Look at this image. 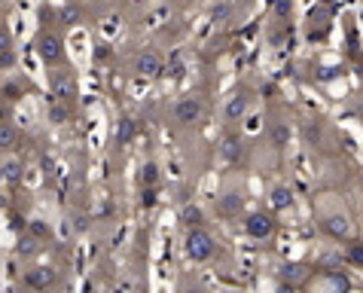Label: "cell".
<instances>
[{
	"mask_svg": "<svg viewBox=\"0 0 363 293\" xmlns=\"http://www.w3.org/2000/svg\"><path fill=\"white\" fill-rule=\"evenodd\" d=\"M217 254H220V245H217V238L211 236L205 226L186 229V236H184V257L189 262H196V266H205V262H211Z\"/></svg>",
	"mask_w": 363,
	"mask_h": 293,
	"instance_id": "cell-1",
	"label": "cell"
},
{
	"mask_svg": "<svg viewBox=\"0 0 363 293\" xmlns=\"http://www.w3.org/2000/svg\"><path fill=\"white\" fill-rule=\"evenodd\" d=\"M49 98L65 101V104L77 107V101H79V79H77L74 67H65V65L52 67V74H49Z\"/></svg>",
	"mask_w": 363,
	"mask_h": 293,
	"instance_id": "cell-2",
	"label": "cell"
},
{
	"mask_svg": "<svg viewBox=\"0 0 363 293\" xmlns=\"http://www.w3.org/2000/svg\"><path fill=\"white\" fill-rule=\"evenodd\" d=\"M34 49H37V58L43 62L49 70L65 65V37L55 31V28H43L34 40Z\"/></svg>",
	"mask_w": 363,
	"mask_h": 293,
	"instance_id": "cell-3",
	"label": "cell"
},
{
	"mask_svg": "<svg viewBox=\"0 0 363 293\" xmlns=\"http://www.w3.org/2000/svg\"><path fill=\"white\" fill-rule=\"evenodd\" d=\"M245 236L250 241H272L278 236V217L275 211H250L245 217Z\"/></svg>",
	"mask_w": 363,
	"mask_h": 293,
	"instance_id": "cell-4",
	"label": "cell"
},
{
	"mask_svg": "<svg viewBox=\"0 0 363 293\" xmlns=\"http://www.w3.org/2000/svg\"><path fill=\"white\" fill-rule=\"evenodd\" d=\"M245 208H247V196H245V189L241 187L223 189V193L217 196V201H214V211H217L220 220H238L241 214H245Z\"/></svg>",
	"mask_w": 363,
	"mask_h": 293,
	"instance_id": "cell-5",
	"label": "cell"
},
{
	"mask_svg": "<svg viewBox=\"0 0 363 293\" xmlns=\"http://www.w3.org/2000/svg\"><path fill=\"white\" fill-rule=\"evenodd\" d=\"M311 275H315V266H311V262H284V266L278 269V287L281 290L308 287Z\"/></svg>",
	"mask_w": 363,
	"mask_h": 293,
	"instance_id": "cell-6",
	"label": "cell"
},
{
	"mask_svg": "<svg viewBox=\"0 0 363 293\" xmlns=\"http://www.w3.org/2000/svg\"><path fill=\"white\" fill-rule=\"evenodd\" d=\"M201 116H205V98L201 95H184V98H177V104H174V123L177 126H199L201 123Z\"/></svg>",
	"mask_w": 363,
	"mask_h": 293,
	"instance_id": "cell-7",
	"label": "cell"
},
{
	"mask_svg": "<svg viewBox=\"0 0 363 293\" xmlns=\"http://www.w3.org/2000/svg\"><path fill=\"white\" fill-rule=\"evenodd\" d=\"M58 284V269L49 266V262H31L22 272V287L28 290H49Z\"/></svg>",
	"mask_w": 363,
	"mask_h": 293,
	"instance_id": "cell-8",
	"label": "cell"
},
{
	"mask_svg": "<svg viewBox=\"0 0 363 293\" xmlns=\"http://www.w3.org/2000/svg\"><path fill=\"white\" fill-rule=\"evenodd\" d=\"M308 287L315 290H336V293H348L351 287H354V281L348 278L345 269H318L315 275H311Z\"/></svg>",
	"mask_w": 363,
	"mask_h": 293,
	"instance_id": "cell-9",
	"label": "cell"
},
{
	"mask_svg": "<svg viewBox=\"0 0 363 293\" xmlns=\"http://www.w3.org/2000/svg\"><path fill=\"white\" fill-rule=\"evenodd\" d=\"M132 70L140 79H159V77H165V58H162V52H156V49H140L135 55Z\"/></svg>",
	"mask_w": 363,
	"mask_h": 293,
	"instance_id": "cell-10",
	"label": "cell"
},
{
	"mask_svg": "<svg viewBox=\"0 0 363 293\" xmlns=\"http://www.w3.org/2000/svg\"><path fill=\"white\" fill-rule=\"evenodd\" d=\"M250 104H254V95L247 92V89H238V92H232L223 104V123L226 126H238L241 119L250 114Z\"/></svg>",
	"mask_w": 363,
	"mask_h": 293,
	"instance_id": "cell-11",
	"label": "cell"
},
{
	"mask_svg": "<svg viewBox=\"0 0 363 293\" xmlns=\"http://www.w3.org/2000/svg\"><path fill=\"white\" fill-rule=\"evenodd\" d=\"M320 232L333 241H348L351 238V220L342 211H330V214L320 217Z\"/></svg>",
	"mask_w": 363,
	"mask_h": 293,
	"instance_id": "cell-12",
	"label": "cell"
},
{
	"mask_svg": "<svg viewBox=\"0 0 363 293\" xmlns=\"http://www.w3.org/2000/svg\"><path fill=\"white\" fill-rule=\"evenodd\" d=\"M25 162L18 156H9V159H4V165H0V177H4V184L9 187V189H18L25 184Z\"/></svg>",
	"mask_w": 363,
	"mask_h": 293,
	"instance_id": "cell-13",
	"label": "cell"
},
{
	"mask_svg": "<svg viewBox=\"0 0 363 293\" xmlns=\"http://www.w3.org/2000/svg\"><path fill=\"white\" fill-rule=\"evenodd\" d=\"M40 250H43V241H37L31 232H18V241H16V257L22 262H34L40 257Z\"/></svg>",
	"mask_w": 363,
	"mask_h": 293,
	"instance_id": "cell-14",
	"label": "cell"
},
{
	"mask_svg": "<svg viewBox=\"0 0 363 293\" xmlns=\"http://www.w3.org/2000/svg\"><path fill=\"white\" fill-rule=\"evenodd\" d=\"M220 156L226 159V162H241V156H245V138L235 135V131H229L220 140Z\"/></svg>",
	"mask_w": 363,
	"mask_h": 293,
	"instance_id": "cell-15",
	"label": "cell"
},
{
	"mask_svg": "<svg viewBox=\"0 0 363 293\" xmlns=\"http://www.w3.org/2000/svg\"><path fill=\"white\" fill-rule=\"evenodd\" d=\"M55 22L62 28H67V31L70 28H79L83 25V6L79 4H62L55 9Z\"/></svg>",
	"mask_w": 363,
	"mask_h": 293,
	"instance_id": "cell-16",
	"label": "cell"
},
{
	"mask_svg": "<svg viewBox=\"0 0 363 293\" xmlns=\"http://www.w3.org/2000/svg\"><path fill=\"white\" fill-rule=\"evenodd\" d=\"M294 187H287V184H278V187H272V193H269V205H272V211H290L294 208Z\"/></svg>",
	"mask_w": 363,
	"mask_h": 293,
	"instance_id": "cell-17",
	"label": "cell"
},
{
	"mask_svg": "<svg viewBox=\"0 0 363 293\" xmlns=\"http://www.w3.org/2000/svg\"><path fill=\"white\" fill-rule=\"evenodd\" d=\"M70 116H74V107L65 104V101L49 98V104H46V123H52V126H67Z\"/></svg>",
	"mask_w": 363,
	"mask_h": 293,
	"instance_id": "cell-18",
	"label": "cell"
},
{
	"mask_svg": "<svg viewBox=\"0 0 363 293\" xmlns=\"http://www.w3.org/2000/svg\"><path fill=\"white\" fill-rule=\"evenodd\" d=\"M22 147V131L13 123H0V153H16Z\"/></svg>",
	"mask_w": 363,
	"mask_h": 293,
	"instance_id": "cell-19",
	"label": "cell"
},
{
	"mask_svg": "<svg viewBox=\"0 0 363 293\" xmlns=\"http://www.w3.org/2000/svg\"><path fill=\"white\" fill-rule=\"evenodd\" d=\"M159 180H162V171H159L156 159L140 162V168H138V187H159Z\"/></svg>",
	"mask_w": 363,
	"mask_h": 293,
	"instance_id": "cell-20",
	"label": "cell"
},
{
	"mask_svg": "<svg viewBox=\"0 0 363 293\" xmlns=\"http://www.w3.org/2000/svg\"><path fill=\"white\" fill-rule=\"evenodd\" d=\"M135 119L132 116H119V123H116V131H113V138H116V144L119 147H125V144H132V138H135Z\"/></svg>",
	"mask_w": 363,
	"mask_h": 293,
	"instance_id": "cell-21",
	"label": "cell"
},
{
	"mask_svg": "<svg viewBox=\"0 0 363 293\" xmlns=\"http://www.w3.org/2000/svg\"><path fill=\"white\" fill-rule=\"evenodd\" d=\"M28 232H31V236L37 238V241H43V245H49V241H52V223H49V220H43V217H34V220H28Z\"/></svg>",
	"mask_w": 363,
	"mask_h": 293,
	"instance_id": "cell-22",
	"label": "cell"
},
{
	"mask_svg": "<svg viewBox=\"0 0 363 293\" xmlns=\"http://www.w3.org/2000/svg\"><path fill=\"white\" fill-rule=\"evenodd\" d=\"M180 223H184V229L205 226V211H201L199 205H184L180 208Z\"/></svg>",
	"mask_w": 363,
	"mask_h": 293,
	"instance_id": "cell-23",
	"label": "cell"
},
{
	"mask_svg": "<svg viewBox=\"0 0 363 293\" xmlns=\"http://www.w3.org/2000/svg\"><path fill=\"white\" fill-rule=\"evenodd\" d=\"M269 140H272V147L275 150H284L290 144V123H272Z\"/></svg>",
	"mask_w": 363,
	"mask_h": 293,
	"instance_id": "cell-24",
	"label": "cell"
},
{
	"mask_svg": "<svg viewBox=\"0 0 363 293\" xmlns=\"http://www.w3.org/2000/svg\"><path fill=\"white\" fill-rule=\"evenodd\" d=\"M342 260H345L348 266H354V269H363V241H351L348 238L345 250H342Z\"/></svg>",
	"mask_w": 363,
	"mask_h": 293,
	"instance_id": "cell-25",
	"label": "cell"
},
{
	"mask_svg": "<svg viewBox=\"0 0 363 293\" xmlns=\"http://www.w3.org/2000/svg\"><path fill=\"white\" fill-rule=\"evenodd\" d=\"M0 95H4V101H9V104L22 101V95H25L22 79H6V83H0Z\"/></svg>",
	"mask_w": 363,
	"mask_h": 293,
	"instance_id": "cell-26",
	"label": "cell"
},
{
	"mask_svg": "<svg viewBox=\"0 0 363 293\" xmlns=\"http://www.w3.org/2000/svg\"><path fill=\"white\" fill-rule=\"evenodd\" d=\"M156 201H159V189L156 187H140V196H138L140 208H153Z\"/></svg>",
	"mask_w": 363,
	"mask_h": 293,
	"instance_id": "cell-27",
	"label": "cell"
},
{
	"mask_svg": "<svg viewBox=\"0 0 363 293\" xmlns=\"http://www.w3.org/2000/svg\"><path fill=\"white\" fill-rule=\"evenodd\" d=\"M275 18L278 22H290L294 18V0H275Z\"/></svg>",
	"mask_w": 363,
	"mask_h": 293,
	"instance_id": "cell-28",
	"label": "cell"
},
{
	"mask_svg": "<svg viewBox=\"0 0 363 293\" xmlns=\"http://www.w3.org/2000/svg\"><path fill=\"white\" fill-rule=\"evenodd\" d=\"M229 16H232L229 0H220V4H214V9H211V18H214V22H226Z\"/></svg>",
	"mask_w": 363,
	"mask_h": 293,
	"instance_id": "cell-29",
	"label": "cell"
},
{
	"mask_svg": "<svg viewBox=\"0 0 363 293\" xmlns=\"http://www.w3.org/2000/svg\"><path fill=\"white\" fill-rule=\"evenodd\" d=\"M92 58L98 65H104V62H110V58H113V46L110 43H98L95 49H92Z\"/></svg>",
	"mask_w": 363,
	"mask_h": 293,
	"instance_id": "cell-30",
	"label": "cell"
},
{
	"mask_svg": "<svg viewBox=\"0 0 363 293\" xmlns=\"http://www.w3.org/2000/svg\"><path fill=\"white\" fill-rule=\"evenodd\" d=\"M16 62H18L16 49H6V52H0V70H13Z\"/></svg>",
	"mask_w": 363,
	"mask_h": 293,
	"instance_id": "cell-31",
	"label": "cell"
},
{
	"mask_svg": "<svg viewBox=\"0 0 363 293\" xmlns=\"http://www.w3.org/2000/svg\"><path fill=\"white\" fill-rule=\"evenodd\" d=\"M6 49H16L13 46V31H9L6 25H0V52H6Z\"/></svg>",
	"mask_w": 363,
	"mask_h": 293,
	"instance_id": "cell-32",
	"label": "cell"
},
{
	"mask_svg": "<svg viewBox=\"0 0 363 293\" xmlns=\"http://www.w3.org/2000/svg\"><path fill=\"white\" fill-rule=\"evenodd\" d=\"M306 138H308V140H315V144H318V138H320V123L308 126V128H306Z\"/></svg>",
	"mask_w": 363,
	"mask_h": 293,
	"instance_id": "cell-33",
	"label": "cell"
},
{
	"mask_svg": "<svg viewBox=\"0 0 363 293\" xmlns=\"http://www.w3.org/2000/svg\"><path fill=\"white\" fill-rule=\"evenodd\" d=\"M74 220H77V223H74V229H77V232H86V229H89V217H83V214H77Z\"/></svg>",
	"mask_w": 363,
	"mask_h": 293,
	"instance_id": "cell-34",
	"label": "cell"
},
{
	"mask_svg": "<svg viewBox=\"0 0 363 293\" xmlns=\"http://www.w3.org/2000/svg\"><path fill=\"white\" fill-rule=\"evenodd\" d=\"M177 4H184V6H196V4H201V0H177Z\"/></svg>",
	"mask_w": 363,
	"mask_h": 293,
	"instance_id": "cell-35",
	"label": "cell"
},
{
	"mask_svg": "<svg viewBox=\"0 0 363 293\" xmlns=\"http://www.w3.org/2000/svg\"><path fill=\"white\" fill-rule=\"evenodd\" d=\"M132 4H135V6H140V4H150V0H132Z\"/></svg>",
	"mask_w": 363,
	"mask_h": 293,
	"instance_id": "cell-36",
	"label": "cell"
},
{
	"mask_svg": "<svg viewBox=\"0 0 363 293\" xmlns=\"http://www.w3.org/2000/svg\"><path fill=\"white\" fill-rule=\"evenodd\" d=\"M0 104H4V95H0Z\"/></svg>",
	"mask_w": 363,
	"mask_h": 293,
	"instance_id": "cell-37",
	"label": "cell"
}]
</instances>
